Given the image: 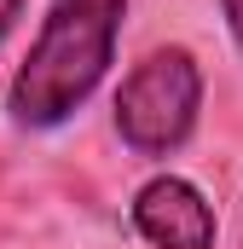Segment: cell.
I'll return each instance as SVG.
<instances>
[{"mask_svg": "<svg viewBox=\"0 0 243 249\" xmlns=\"http://www.w3.org/2000/svg\"><path fill=\"white\" fill-rule=\"evenodd\" d=\"M127 0H58L29 47V58L17 64L12 87H6V110L17 127H58L69 122L93 87L104 81V70L116 58V29Z\"/></svg>", "mask_w": 243, "mask_h": 249, "instance_id": "obj_1", "label": "cell"}, {"mask_svg": "<svg viewBox=\"0 0 243 249\" xmlns=\"http://www.w3.org/2000/svg\"><path fill=\"white\" fill-rule=\"evenodd\" d=\"M203 110V70L185 47H156L127 70L116 93V133L139 157H168L197 133Z\"/></svg>", "mask_w": 243, "mask_h": 249, "instance_id": "obj_2", "label": "cell"}, {"mask_svg": "<svg viewBox=\"0 0 243 249\" xmlns=\"http://www.w3.org/2000/svg\"><path fill=\"white\" fill-rule=\"evenodd\" d=\"M133 232L151 249H214V209L191 180L156 174L133 191Z\"/></svg>", "mask_w": 243, "mask_h": 249, "instance_id": "obj_3", "label": "cell"}, {"mask_svg": "<svg viewBox=\"0 0 243 249\" xmlns=\"http://www.w3.org/2000/svg\"><path fill=\"white\" fill-rule=\"evenodd\" d=\"M220 12H226V29H232V41L243 53V0H220Z\"/></svg>", "mask_w": 243, "mask_h": 249, "instance_id": "obj_4", "label": "cell"}, {"mask_svg": "<svg viewBox=\"0 0 243 249\" xmlns=\"http://www.w3.org/2000/svg\"><path fill=\"white\" fill-rule=\"evenodd\" d=\"M23 6H29V0H0V41L12 35V23L23 18Z\"/></svg>", "mask_w": 243, "mask_h": 249, "instance_id": "obj_5", "label": "cell"}]
</instances>
